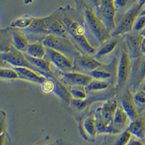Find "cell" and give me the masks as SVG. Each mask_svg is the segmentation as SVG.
<instances>
[{
  "mask_svg": "<svg viewBox=\"0 0 145 145\" xmlns=\"http://www.w3.org/2000/svg\"><path fill=\"white\" fill-rule=\"evenodd\" d=\"M86 35L93 46L98 48L112 37V33L93 11L86 9L85 13Z\"/></svg>",
  "mask_w": 145,
  "mask_h": 145,
  "instance_id": "6da1fadb",
  "label": "cell"
},
{
  "mask_svg": "<svg viewBox=\"0 0 145 145\" xmlns=\"http://www.w3.org/2000/svg\"><path fill=\"white\" fill-rule=\"evenodd\" d=\"M119 105L117 100L110 99L96 108L95 116L98 134H112L114 115Z\"/></svg>",
  "mask_w": 145,
  "mask_h": 145,
  "instance_id": "7a4b0ae2",
  "label": "cell"
},
{
  "mask_svg": "<svg viewBox=\"0 0 145 145\" xmlns=\"http://www.w3.org/2000/svg\"><path fill=\"white\" fill-rule=\"evenodd\" d=\"M42 42L46 47L64 54L73 61L77 56L82 54L71 39L68 37L50 34L46 35Z\"/></svg>",
  "mask_w": 145,
  "mask_h": 145,
  "instance_id": "3957f363",
  "label": "cell"
},
{
  "mask_svg": "<svg viewBox=\"0 0 145 145\" xmlns=\"http://www.w3.org/2000/svg\"><path fill=\"white\" fill-rule=\"evenodd\" d=\"M1 59L7 62L13 67H25L32 69L35 72L46 77V78H52L54 76H51L40 70L35 66L32 65L27 59L24 53L15 48L12 45L9 50L6 52H1L0 54Z\"/></svg>",
  "mask_w": 145,
  "mask_h": 145,
  "instance_id": "277c9868",
  "label": "cell"
},
{
  "mask_svg": "<svg viewBox=\"0 0 145 145\" xmlns=\"http://www.w3.org/2000/svg\"><path fill=\"white\" fill-rule=\"evenodd\" d=\"M141 10L137 4L126 12L121 18L116 29L112 33V37L120 36L131 32Z\"/></svg>",
  "mask_w": 145,
  "mask_h": 145,
  "instance_id": "5b68a950",
  "label": "cell"
},
{
  "mask_svg": "<svg viewBox=\"0 0 145 145\" xmlns=\"http://www.w3.org/2000/svg\"><path fill=\"white\" fill-rule=\"evenodd\" d=\"M45 59L49 60L58 70L61 72L74 71V63L65 55L52 48H47Z\"/></svg>",
  "mask_w": 145,
  "mask_h": 145,
  "instance_id": "8992f818",
  "label": "cell"
},
{
  "mask_svg": "<svg viewBox=\"0 0 145 145\" xmlns=\"http://www.w3.org/2000/svg\"><path fill=\"white\" fill-rule=\"evenodd\" d=\"M131 55L125 48H123L117 69L116 88L120 89L125 86L131 72Z\"/></svg>",
  "mask_w": 145,
  "mask_h": 145,
  "instance_id": "52a82bcc",
  "label": "cell"
},
{
  "mask_svg": "<svg viewBox=\"0 0 145 145\" xmlns=\"http://www.w3.org/2000/svg\"><path fill=\"white\" fill-rule=\"evenodd\" d=\"M58 76L60 80L68 87L71 86L86 87L93 79L88 74L76 71L66 72L59 71Z\"/></svg>",
  "mask_w": 145,
  "mask_h": 145,
  "instance_id": "ba28073f",
  "label": "cell"
},
{
  "mask_svg": "<svg viewBox=\"0 0 145 145\" xmlns=\"http://www.w3.org/2000/svg\"><path fill=\"white\" fill-rule=\"evenodd\" d=\"M73 61L74 63V71L86 74H88L102 65L99 60L88 54H80L74 59Z\"/></svg>",
  "mask_w": 145,
  "mask_h": 145,
  "instance_id": "9c48e42d",
  "label": "cell"
},
{
  "mask_svg": "<svg viewBox=\"0 0 145 145\" xmlns=\"http://www.w3.org/2000/svg\"><path fill=\"white\" fill-rule=\"evenodd\" d=\"M80 131L82 136L90 141H93L98 134L95 112L84 118L80 124Z\"/></svg>",
  "mask_w": 145,
  "mask_h": 145,
  "instance_id": "30bf717a",
  "label": "cell"
},
{
  "mask_svg": "<svg viewBox=\"0 0 145 145\" xmlns=\"http://www.w3.org/2000/svg\"><path fill=\"white\" fill-rule=\"evenodd\" d=\"M131 122V120L121 104H119L114 115L112 134H119L124 132Z\"/></svg>",
  "mask_w": 145,
  "mask_h": 145,
  "instance_id": "8fae6325",
  "label": "cell"
},
{
  "mask_svg": "<svg viewBox=\"0 0 145 145\" xmlns=\"http://www.w3.org/2000/svg\"><path fill=\"white\" fill-rule=\"evenodd\" d=\"M101 9V15L99 18L105 24L108 30L112 33L116 29L117 24L116 22V16L118 12V8L115 3L108 5L102 7Z\"/></svg>",
  "mask_w": 145,
  "mask_h": 145,
  "instance_id": "7c38bea8",
  "label": "cell"
},
{
  "mask_svg": "<svg viewBox=\"0 0 145 145\" xmlns=\"http://www.w3.org/2000/svg\"><path fill=\"white\" fill-rule=\"evenodd\" d=\"M13 68L18 73L19 79L25 80L41 85L47 78L46 77L28 67H13Z\"/></svg>",
  "mask_w": 145,
  "mask_h": 145,
  "instance_id": "4fadbf2b",
  "label": "cell"
},
{
  "mask_svg": "<svg viewBox=\"0 0 145 145\" xmlns=\"http://www.w3.org/2000/svg\"><path fill=\"white\" fill-rule=\"evenodd\" d=\"M47 30L48 34H52L69 38V34L66 26L59 20L47 18Z\"/></svg>",
  "mask_w": 145,
  "mask_h": 145,
  "instance_id": "5bb4252c",
  "label": "cell"
},
{
  "mask_svg": "<svg viewBox=\"0 0 145 145\" xmlns=\"http://www.w3.org/2000/svg\"><path fill=\"white\" fill-rule=\"evenodd\" d=\"M24 54L28 60L32 65L35 66L40 70L46 73L50 76H53L56 75L52 70V63L48 60L45 58H34L30 56H29L26 52L24 53Z\"/></svg>",
  "mask_w": 145,
  "mask_h": 145,
  "instance_id": "9a60e30c",
  "label": "cell"
},
{
  "mask_svg": "<svg viewBox=\"0 0 145 145\" xmlns=\"http://www.w3.org/2000/svg\"><path fill=\"white\" fill-rule=\"evenodd\" d=\"M118 44L119 41L118 40H110V39L107 40L97 48L96 53L93 57L99 60L112 53L116 49Z\"/></svg>",
  "mask_w": 145,
  "mask_h": 145,
  "instance_id": "2e32d148",
  "label": "cell"
},
{
  "mask_svg": "<svg viewBox=\"0 0 145 145\" xmlns=\"http://www.w3.org/2000/svg\"><path fill=\"white\" fill-rule=\"evenodd\" d=\"M12 45L19 51L24 53L26 52L28 47L30 44L29 40L20 31L15 30L12 33Z\"/></svg>",
  "mask_w": 145,
  "mask_h": 145,
  "instance_id": "e0dca14e",
  "label": "cell"
},
{
  "mask_svg": "<svg viewBox=\"0 0 145 145\" xmlns=\"http://www.w3.org/2000/svg\"><path fill=\"white\" fill-rule=\"evenodd\" d=\"M26 53L34 58H44L47 53V48L42 41H38L30 43Z\"/></svg>",
  "mask_w": 145,
  "mask_h": 145,
  "instance_id": "ac0fdd59",
  "label": "cell"
},
{
  "mask_svg": "<svg viewBox=\"0 0 145 145\" xmlns=\"http://www.w3.org/2000/svg\"><path fill=\"white\" fill-rule=\"evenodd\" d=\"M127 129L134 137L145 140V122L143 119L137 118L132 121Z\"/></svg>",
  "mask_w": 145,
  "mask_h": 145,
  "instance_id": "d6986e66",
  "label": "cell"
},
{
  "mask_svg": "<svg viewBox=\"0 0 145 145\" xmlns=\"http://www.w3.org/2000/svg\"><path fill=\"white\" fill-rule=\"evenodd\" d=\"M141 40L138 36L135 34H130L127 38V44L130 51L132 57H137L141 51Z\"/></svg>",
  "mask_w": 145,
  "mask_h": 145,
  "instance_id": "ffe728a7",
  "label": "cell"
},
{
  "mask_svg": "<svg viewBox=\"0 0 145 145\" xmlns=\"http://www.w3.org/2000/svg\"><path fill=\"white\" fill-rule=\"evenodd\" d=\"M121 105L128 114L131 121L137 118V109L132 99L129 97H124L122 99Z\"/></svg>",
  "mask_w": 145,
  "mask_h": 145,
  "instance_id": "44dd1931",
  "label": "cell"
},
{
  "mask_svg": "<svg viewBox=\"0 0 145 145\" xmlns=\"http://www.w3.org/2000/svg\"><path fill=\"white\" fill-rule=\"evenodd\" d=\"M110 86V83L108 80L93 79L86 88L87 91L89 93L105 90L108 89Z\"/></svg>",
  "mask_w": 145,
  "mask_h": 145,
  "instance_id": "7402d4cb",
  "label": "cell"
},
{
  "mask_svg": "<svg viewBox=\"0 0 145 145\" xmlns=\"http://www.w3.org/2000/svg\"><path fill=\"white\" fill-rule=\"evenodd\" d=\"M35 18L24 16L13 21L10 27L13 29H27L31 26L34 22Z\"/></svg>",
  "mask_w": 145,
  "mask_h": 145,
  "instance_id": "603a6c76",
  "label": "cell"
},
{
  "mask_svg": "<svg viewBox=\"0 0 145 145\" xmlns=\"http://www.w3.org/2000/svg\"><path fill=\"white\" fill-rule=\"evenodd\" d=\"M74 99L84 101L87 99L88 92L86 87L82 86H71L68 87Z\"/></svg>",
  "mask_w": 145,
  "mask_h": 145,
  "instance_id": "cb8c5ba5",
  "label": "cell"
},
{
  "mask_svg": "<svg viewBox=\"0 0 145 145\" xmlns=\"http://www.w3.org/2000/svg\"><path fill=\"white\" fill-rule=\"evenodd\" d=\"M60 79L54 77L53 78H47L46 80L41 84V89L45 93L54 92L57 85Z\"/></svg>",
  "mask_w": 145,
  "mask_h": 145,
  "instance_id": "d4e9b609",
  "label": "cell"
},
{
  "mask_svg": "<svg viewBox=\"0 0 145 145\" xmlns=\"http://www.w3.org/2000/svg\"><path fill=\"white\" fill-rule=\"evenodd\" d=\"M0 78L1 79L7 80L19 79V76L17 71L12 68H0Z\"/></svg>",
  "mask_w": 145,
  "mask_h": 145,
  "instance_id": "484cf974",
  "label": "cell"
},
{
  "mask_svg": "<svg viewBox=\"0 0 145 145\" xmlns=\"http://www.w3.org/2000/svg\"><path fill=\"white\" fill-rule=\"evenodd\" d=\"M88 74L91 76L93 79L99 80H107L112 77V74L111 73L102 69L101 67L89 73Z\"/></svg>",
  "mask_w": 145,
  "mask_h": 145,
  "instance_id": "4316f807",
  "label": "cell"
},
{
  "mask_svg": "<svg viewBox=\"0 0 145 145\" xmlns=\"http://www.w3.org/2000/svg\"><path fill=\"white\" fill-rule=\"evenodd\" d=\"M133 137V135L132 133L127 128L124 132L122 133V135L120 137L116 144L119 145H129Z\"/></svg>",
  "mask_w": 145,
  "mask_h": 145,
  "instance_id": "83f0119b",
  "label": "cell"
},
{
  "mask_svg": "<svg viewBox=\"0 0 145 145\" xmlns=\"http://www.w3.org/2000/svg\"><path fill=\"white\" fill-rule=\"evenodd\" d=\"M145 28V15H139L135 21L133 27V30L141 32Z\"/></svg>",
  "mask_w": 145,
  "mask_h": 145,
  "instance_id": "f1b7e54d",
  "label": "cell"
},
{
  "mask_svg": "<svg viewBox=\"0 0 145 145\" xmlns=\"http://www.w3.org/2000/svg\"><path fill=\"white\" fill-rule=\"evenodd\" d=\"M134 99L136 101L141 104L145 103V91H141L138 92L134 96Z\"/></svg>",
  "mask_w": 145,
  "mask_h": 145,
  "instance_id": "f546056e",
  "label": "cell"
},
{
  "mask_svg": "<svg viewBox=\"0 0 145 145\" xmlns=\"http://www.w3.org/2000/svg\"><path fill=\"white\" fill-rule=\"evenodd\" d=\"M144 140L142 138H138L133 136L129 145H144L145 144V141H144Z\"/></svg>",
  "mask_w": 145,
  "mask_h": 145,
  "instance_id": "4dcf8cb0",
  "label": "cell"
},
{
  "mask_svg": "<svg viewBox=\"0 0 145 145\" xmlns=\"http://www.w3.org/2000/svg\"><path fill=\"white\" fill-rule=\"evenodd\" d=\"M129 1L130 0H116L114 3L117 8H122L125 7Z\"/></svg>",
  "mask_w": 145,
  "mask_h": 145,
  "instance_id": "1f68e13d",
  "label": "cell"
},
{
  "mask_svg": "<svg viewBox=\"0 0 145 145\" xmlns=\"http://www.w3.org/2000/svg\"><path fill=\"white\" fill-rule=\"evenodd\" d=\"M116 0H101V8H102V7H105L106 6H107L108 5L112 4L115 2Z\"/></svg>",
  "mask_w": 145,
  "mask_h": 145,
  "instance_id": "d6a6232c",
  "label": "cell"
},
{
  "mask_svg": "<svg viewBox=\"0 0 145 145\" xmlns=\"http://www.w3.org/2000/svg\"><path fill=\"white\" fill-rule=\"evenodd\" d=\"M140 76L142 80L145 79V61L142 64L140 67Z\"/></svg>",
  "mask_w": 145,
  "mask_h": 145,
  "instance_id": "836d02e7",
  "label": "cell"
},
{
  "mask_svg": "<svg viewBox=\"0 0 145 145\" xmlns=\"http://www.w3.org/2000/svg\"><path fill=\"white\" fill-rule=\"evenodd\" d=\"M141 51L145 56V37H142L141 44Z\"/></svg>",
  "mask_w": 145,
  "mask_h": 145,
  "instance_id": "e575fe53",
  "label": "cell"
},
{
  "mask_svg": "<svg viewBox=\"0 0 145 145\" xmlns=\"http://www.w3.org/2000/svg\"><path fill=\"white\" fill-rule=\"evenodd\" d=\"M137 5L142 10V8L145 6V0H138Z\"/></svg>",
  "mask_w": 145,
  "mask_h": 145,
  "instance_id": "d590c367",
  "label": "cell"
},
{
  "mask_svg": "<svg viewBox=\"0 0 145 145\" xmlns=\"http://www.w3.org/2000/svg\"><path fill=\"white\" fill-rule=\"evenodd\" d=\"M92 3L95 5V6L97 7L98 8H101V0H91Z\"/></svg>",
  "mask_w": 145,
  "mask_h": 145,
  "instance_id": "8d00e7d4",
  "label": "cell"
},
{
  "mask_svg": "<svg viewBox=\"0 0 145 145\" xmlns=\"http://www.w3.org/2000/svg\"><path fill=\"white\" fill-rule=\"evenodd\" d=\"M140 35L141 37H145V28L142 32H140Z\"/></svg>",
  "mask_w": 145,
  "mask_h": 145,
  "instance_id": "74e56055",
  "label": "cell"
},
{
  "mask_svg": "<svg viewBox=\"0 0 145 145\" xmlns=\"http://www.w3.org/2000/svg\"><path fill=\"white\" fill-rule=\"evenodd\" d=\"M34 0H25V3L26 4H29L31 3Z\"/></svg>",
  "mask_w": 145,
  "mask_h": 145,
  "instance_id": "f35d334b",
  "label": "cell"
},
{
  "mask_svg": "<svg viewBox=\"0 0 145 145\" xmlns=\"http://www.w3.org/2000/svg\"><path fill=\"white\" fill-rule=\"evenodd\" d=\"M140 15H145V8L141 10Z\"/></svg>",
  "mask_w": 145,
  "mask_h": 145,
  "instance_id": "ab89813d",
  "label": "cell"
},
{
  "mask_svg": "<svg viewBox=\"0 0 145 145\" xmlns=\"http://www.w3.org/2000/svg\"><path fill=\"white\" fill-rule=\"evenodd\" d=\"M143 81H144V83H143V86H142V90L145 91V79Z\"/></svg>",
  "mask_w": 145,
  "mask_h": 145,
  "instance_id": "60d3db41",
  "label": "cell"
},
{
  "mask_svg": "<svg viewBox=\"0 0 145 145\" xmlns=\"http://www.w3.org/2000/svg\"></svg>",
  "mask_w": 145,
  "mask_h": 145,
  "instance_id": "b9f144b4",
  "label": "cell"
}]
</instances>
